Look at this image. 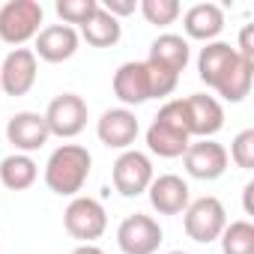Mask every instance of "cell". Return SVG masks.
Segmentation results:
<instances>
[{
  "mask_svg": "<svg viewBox=\"0 0 254 254\" xmlns=\"http://www.w3.org/2000/svg\"><path fill=\"white\" fill-rule=\"evenodd\" d=\"M227 159H233V165L242 168V171H251L254 168V129H245V132H239L233 138Z\"/></svg>",
  "mask_w": 254,
  "mask_h": 254,
  "instance_id": "cell-27",
  "label": "cell"
},
{
  "mask_svg": "<svg viewBox=\"0 0 254 254\" xmlns=\"http://www.w3.org/2000/svg\"><path fill=\"white\" fill-rule=\"evenodd\" d=\"M162 224L153 215H126L117 227V245L123 254H156L162 245Z\"/></svg>",
  "mask_w": 254,
  "mask_h": 254,
  "instance_id": "cell-7",
  "label": "cell"
},
{
  "mask_svg": "<svg viewBox=\"0 0 254 254\" xmlns=\"http://www.w3.org/2000/svg\"><path fill=\"white\" fill-rule=\"evenodd\" d=\"M42 117L54 138H75L87 126V102L78 93H60L48 102Z\"/></svg>",
  "mask_w": 254,
  "mask_h": 254,
  "instance_id": "cell-8",
  "label": "cell"
},
{
  "mask_svg": "<svg viewBox=\"0 0 254 254\" xmlns=\"http://www.w3.org/2000/svg\"><path fill=\"white\" fill-rule=\"evenodd\" d=\"M33 54L36 60H45V63H63V60H72L75 51H78V30L69 27V24H48L36 33L33 39Z\"/></svg>",
  "mask_w": 254,
  "mask_h": 254,
  "instance_id": "cell-15",
  "label": "cell"
},
{
  "mask_svg": "<svg viewBox=\"0 0 254 254\" xmlns=\"http://www.w3.org/2000/svg\"><path fill=\"white\" fill-rule=\"evenodd\" d=\"M251 33H254V24H245V27H242V33H239V48H236V54L254 63V45H251Z\"/></svg>",
  "mask_w": 254,
  "mask_h": 254,
  "instance_id": "cell-29",
  "label": "cell"
},
{
  "mask_svg": "<svg viewBox=\"0 0 254 254\" xmlns=\"http://www.w3.org/2000/svg\"><path fill=\"white\" fill-rule=\"evenodd\" d=\"M239 60L242 57L236 54V48L230 42H221V39L206 42V48H200V54H197V75L206 87L218 90L224 84V78L236 69Z\"/></svg>",
  "mask_w": 254,
  "mask_h": 254,
  "instance_id": "cell-14",
  "label": "cell"
},
{
  "mask_svg": "<svg viewBox=\"0 0 254 254\" xmlns=\"http://www.w3.org/2000/svg\"><path fill=\"white\" fill-rule=\"evenodd\" d=\"M189 144H191V135H189V120H186V102L171 99L159 108V114L150 123L147 147L150 153L162 159H180Z\"/></svg>",
  "mask_w": 254,
  "mask_h": 254,
  "instance_id": "cell-2",
  "label": "cell"
},
{
  "mask_svg": "<svg viewBox=\"0 0 254 254\" xmlns=\"http://www.w3.org/2000/svg\"><path fill=\"white\" fill-rule=\"evenodd\" d=\"M165 254H189V251H165Z\"/></svg>",
  "mask_w": 254,
  "mask_h": 254,
  "instance_id": "cell-32",
  "label": "cell"
},
{
  "mask_svg": "<svg viewBox=\"0 0 254 254\" xmlns=\"http://www.w3.org/2000/svg\"><path fill=\"white\" fill-rule=\"evenodd\" d=\"M114 96L123 102V108L150 102V78L144 60H129L114 72Z\"/></svg>",
  "mask_w": 254,
  "mask_h": 254,
  "instance_id": "cell-17",
  "label": "cell"
},
{
  "mask_svg": "<svg viewBox=\"0 0 254 254\" xmlns=\"http://www.w3.org/2000/svg\"><path fill=\"white\" fill-rule=\"evenodd\" d=\"M141 15L147 18V24H156V27H168L180 18L183 6H180V0H141L138 3Z\"/></svg>",
  "mask_w": 254,
  "mask_h": 254,
  "instance_id": "cell-24",
  "label": "cell"
},
{
  "mask_svg": "<svg viewBox=\"0 0 254 254\" xmlns=\"http://www.w3.org/2000/svg\"><path fill=\"white\" fill-rule=\"evenodd\" d=\"M39 60L33 48H12L0 63V90L6 96H27L36 84Z\"/></svg>",
  "mask_w": 254,
  "mask_h": 254,
  "instance_id": "cell-10",
  "label": "cell"
},
{
  "mask_svg": "<svg viewBox=\"0 0 254 254\" xmlns=\"http://www.w3.org/2000/svg\"><path fill=\"white\" fill-rule=\"evenodd\" d=\"M51 132L45 126V117L36 114V111H18L6 120V141L15 147V153H36L48 144Z\"/></svg>",
  "mask_w": 254,
  "mask_h": 254,
  "instance_id": "cell-11",
  "label": "cell"
},
{
  "mask_svg": "<svg viewBox=\"0 0 254 254\" xmlns=\"http://www.w3.org/2000/svg\"><path fill=\"white\" fill-rule=\"evenodd\" d=\"M251 81H254V63L242 57V60L236 63V69L224 78V84H221L215 93H218L224 102H233V105H236V102H242V99L251 93Z\"/></svg>",
  "mask_w": 254,
  "mask_h": 254,
  "instance_id": "cell-23",
  "label": "cell"
},
{
  "mask_svg": "<svg viewBox=\"0 0 254 254\" xmlns=\"http://www.w3.org/2000/svg\"><path fill=\"white\" fill-rule=\"evenodd\" d=\"M63 227L81 245H93L108 230V212H105L102 200L78 194V197H72V203L63 212Z\"/></svg>",
  "mask_w": 254,
  "mask_h": 254,
  "instance_id": "cell-5",
  "label": "cell"
},
{
  "mask_svg": "<svg viewBox=\"0 0 254 254\" xmlns=\"http://www.w3.org/2000/svg\"><path fill=\"white\" fill-rule=\"evenodd\" d=\"M227 150L212 141V138H203V141H191L183 153V168L189 177L194 180H203V183H212L218 177H224L227 171Z\"/></svg>",
  "mask_w": 254,
  "mask_h": 254,
  "instance_id": "cell-9",
  "label": "cell"
},
{
  "mask_svg": "<svg viewBox=\"0 0 254 254\" xmlns=\"http://www.w3.org/2000/svg\"><path fill=\"white\" fill-rule=\"evenodd\" d=\"M183 30L189 39L197 42H215L224 30V9L218 3H194L183 15Z\"/></svg>",
  "mask_w": 254,
  "mask_h": 254,
  "instance_id": "cell-18",
  "label": "cell"
},
{
  "mask_svg": "<svg viewBox=\"0 0 254 254\" xmlns=\"http://www.w3.org/2000/svg\"><path fill=\"white\" fill-rule=\"evenodd\" d=\"M42 18L45 9L39 0H9L0 6V39L21 48L24 42L36 39V33L42 30Z\"/></svg>",
  "mask_w": 254,
  "mask_h": 254,
  "instance_id": "cell-3",
  "label": "cell"
},
{
  "mask_svg": "<svg viewBox=\"0 0 254 254\" xmlns=\"http://www.w3.org/2000/svg\"><path fill=\"white\" fill-rule=\"evenodd\" d=\"M39 177V165L24 156V153H9L0 162V186L9 189V191H24L36 183Z\"/></svg>",
  "mask_w": 254,
  "mask_h": 254,
  "instance_id": "cell-20",
  "label": "cell"
},
{
  "mask_svg": "<svg viewBox=\"0 0 254 254\" xmlns=\"http://www.w3.org/2000/svg\"><path fill=\"white\" fill-rule=\"evenodd\" d=\"M54 9H57V15H60L63 24H69V27H72V24L84 27V24L93 18V12L99 9V0H57Z\"/></svg>",
  "mask_w": 254,
  "mask_h": 254,
  "instance_id": "cell-25",
  "label": "cell"
},
{
  "mask_svg": "<svg viewBox=\"0 0 254 254\" xmlns=\"http://www.w3.org/2000/svg\"><path fill=\"white\" fill-rule=\"evenodd\" d=\"M218 242H221V254H254V224L248 218L227 221Z\"/></svg>",
  "mask_w": 254,
  "mask_h": 254,
  "instance_id": "cell-22",
  "label": "cell"
},
{
  "mask_svg": "<svg viewBox=\"0 0 254 254\" xmlns=\"http://www.w3.org/2000/svg\"><path fill=\"white\" fill-rule=\"evenodd\" d=\"M183 227H186V236L191 242H200V245H209L221 236V230L227 227V209L218 197L212 194H203L197 200H191L183 212Z\"/></svg>",
  "mask_w": 254,
  "mask_h": 254,
  "instance_id": "cell-4",
  "label": "cell"
},
{
  "mask_svg": "<svg viewBox=\"0 0 254 254\" xmlns=\"http://www.w3.org/2000/svg\"><path fill=\"white\" fill-rule=\"evenodd\" d=\"M81 36H84V42L93 45V48H111V45L120 42V36H123V24L99 6V9L93 12V18L81 27Z\"/></svg>",
  "mask_w": 254,
  "mask_h": 254,
  "instance_id": "cell-21",
  "label": "cell"
},
{
  "mask_svg": "<svg viewBox=\"0 0 254 254\" xmlns=\"http://www.w3.org/2000/svg\"><path fill=\"white\" fill-rule=\"evenodd\" d=\"M93 174V156L81 144L57 147L45 162V186L60 197H78Z\"/></svg>",
  "mask_w": 254,
  "mask_h": 254,
  "instance_id": "cell-1",
  "label": "cell"
},
{
  "mask_svg": "<svg viewBox=\"0 0 254 254\" xmlns=\"http://www.w3.org/2000/svg\"><path fill=\"white\" fill-rule=\"evenodd\" d=\"M144 63H147V78H150V99H168L177 90L180 75H174L171 69H165L159 63H150V60H144Z\"/></svg>",
  "mask_w": 254,
  "mask_h": 254,
  "instance_id": "cell-26",
  "label": "cell"
},
{
  "mask_svg": "<svg viewBox=\"0 0 254 254\" xmlns=\"http://www.w3.org/2000/svg\"><path fill=\"white\" fill-rule=\"evenodd\" d=\"M147 60H150V63H159V66H165V69H171L174 75H180V72L189 66V60H191L189 39H183V36H177V33H162V36L153 39Z\"/></svg>",
  "mask_w": 254,
  "mask_h": 254,
  "instance_id": "cell-19",
  "label": "cell"
},
{
  "mask_svg": "<svg viewBox=\"0 0 254 254\" xmlns=\"http://www.w3.org/2000/svg\"><path fill=\"white\" fill-rule=\"evenodd\" d=\"M108 15H114L117 21L120 18H126V15H135L138 12V0H102L99 3Z\"/></svg>",
  "mask_w": 254,
  "mask_h": 254,
  "instance_id": "cell-28",
  "label": "cell"
},
{
  "mask_svg": "<svg viewBox=\"0 0 254 254\" xmlns=\"http://www.w3.org/2000/svg\"><path fill=\"white\" fill-rule=\"evenodd\" d=\"M138 132H141V123H138L135 111H129V108H108L96 123L99 141L111 150H132Z\"/></svg>",
  "mask_w": 254,
  "mask_h": 254,
  "instance_id": "cell-13",
  "label": "cell"
},
{
  "mask_svg": "<svg viewBox=\"0 0 254 254\" xmlns=\"http://www.w3.org/2000/svg\"><path fill=\"white\" fill-rule=\"evenodd\" d=\"M186 120H189V135L203 141V138H212L224 129V108L215 96H206V93H194V96H186Z\"/></svg>",
  "mask_w": 254,
  "mask_h": 254,
  "instance_id": "cell-12",
  "label": "cell"
},
{
  "mask_svg": "<svg viewBox=\"0 0 254 254\" xmlns=\"http://www.w3.org/2000/svg\"><path fill=\"white\" fill-rule=\"evenodd\" d=\"M153 162L147 153L141 150H123L111 168V180H114V189L123 194V197H138L150 189L153 183Z\"/></svg>",
  "mask_w": 254,
  "mask_h": 254,
  "instance_id": "cell-6",
  "label": "cell"
},
{
  "mask_svg": "<svg viewBox=\"0 0 254 254\" xmlns=\"http://www.w3.org/2000/svg\"><path fill=\"white\" fill-rule=\"evenodd\" d=\"M150 206L159 212V215H180L186 212V206L191 203V191H189V183L177 174H162V177H153L150 189Z\"/></svg>",
  "mask_w": 254,
  "mask_h": 254,
  "instance_id": "cell-16",
  "label": "cell"
},
{
  "mask_svg": "<svg viewBox=\"0 0 254 254\" xmlns=\"http://www.w3.org/2000/svg\"><path fill=\"white\" fill-rule=\"evenodd\" d=\"M69 254H105L99 245H78V248H72Z\"/></svg>",
  "mask_w": 254,
  "mask_h": 254,
  "instance_id": "cell-31",
  "label": "cell"
},
{
  "mask_svg": "<svg viewBox=\"0 0 254 254\" xmlns=\"http://www.w3.org/2000/svg\"><path fill=\"white\" fill-rule=\"evenodd\" d=\"M251 191H254V183H248V186H245V191H242V203H245V212H248V215H254V206H251Z\"/></svg>",
  "mask_w": 254,
  "mask_h": 254,
  "instance_id": "cell-30",
  "label": "cell"
}]
</instances>
